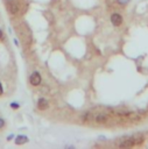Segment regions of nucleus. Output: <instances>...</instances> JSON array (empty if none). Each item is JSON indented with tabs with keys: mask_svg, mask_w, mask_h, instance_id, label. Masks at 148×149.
<instances>
[{
	"mask_svg": "<svg viewBox=\"0 0 148 149\" xmlns=\"http://www.w3.org/2000/svg\"><path fill=\"white\" fill-rule=\"evenodd\" d=\"M143 142H145V136L142 134L138 133V134H134L132 136H126L124 139H120L117 144L120 148H131L134 146H140Z\"/></svg>",
	"mask_w": 148,
	"mask_h": 149,
	"instance_id": "nucleus-1",
	"label": "nucleus"
},
{
	"mask_svg": "<svg viewBox=\"0 0 148 149\" xmlns=\"http://www.w3.org/2000/svg\"><path fill=\"white\" fill-rule=\"evenodd\" d=\"M84 119L86 121H95L98 124H103L108 120V115L105 112H87L84 115Z\"/></svg>",
	"mask_w": 148,
	"mask_h": 149,
	"instance_id": "nucleus-2",
	"label": "nucleus"
},
{
	"mask_svg": "<svg viewBox=\"0 0 148 149\" xmlns=\"http://www.w3.org/2000/svg\"><path fill=\"white\" fill-rule=\"evenodd\" d=\"M123 16L120 15V14H118V13H113L112 15H111V22H112V24L113 26H115V27H119V26H121V23H123Z\"/></svg>",
	"mask_w": 148,
	"mask_h": 149,
	"instance_id": "nucleus-3",
	"label": "nucleus"
},
{
	"mask_svg": "<svg viewBox=\"0 0 148 149\" xmlns=\"http://www.w3.org/2000/svg\"><path fill=\"white\" fill-rule=\"evenodd\" d=\"M41 80H42V78H41V75H40L39 72L32 73V75H31V78H29V82H31V84L34 85V86L40 85V84H41Z\"/></svg>",
	"mask_w": 148,
	"mask_h": 149,
	"instance_id": "nucleus-4",
	"label": "nucleus"
},
{
	"mask_svg": "<svg viewBox=\"0 0 148 149\" xmlns=\"http://www.w3.org/2000/svg\"><path fill=\"white\" fill-rule=\"evenodd\" d=\"M8 11H10L12 14H14V13H16V12L19 11V5H18L16 3H14V0H13V1H10Z\"/></svg>",
	"mask_w": 148,
	"mask_h": 149,
	"instance_id": "nucleus-5",
	"label": "nucleus"
},
{
	"mask_svg": "<svg viewBox=\"0 0 148 149\" xmlns=\"http://www.w3.org/2000/svg\"><path fill=\"white\" fill-rule=\"evenodd\" d=\"M38 107H39V110H41V111L47 110V107H48V101H47L46 99L41 98V99L39 100V103H38Z\"/></svg>",
	"mask_w": 148,
	"mask_h": 149,
	"instance_id": "nucleus-6",
	"label": "nucleus"
},
{
	"mask_svg": "<svg viewBox=\"0 0 148 149\" xmlns=\"http://www.w3.org/2000/svg\"><path fill=\"white\" fill-rule=\"evenodd\" d=\"M25 142H27V137H26V136H19V137L16 139V141H15L16 144H22V143H25Z\"/></svg>",
	"mask_w": 148,
	"mask_h": 149,
	"instance_id": "nucleus-7",
	"label": "nucleus"
},
{
	"mask_svg": "<svg viewBox=\"0 0 148 149\" xmlns=\"http://www.w3.org/2000/svg\"><path fill=\"white\" fill-rule=\"evenodd\" d=\"M118 3H119L120 5H127L130 3V0H118Z\"/></svg>",
	"mask_w": 148,
	"mask_h": 149,
	"instance_id": "nucleus-8",
	"label": "nucleus"
},
{
	"mask_svg": "<svg viewBox=\"0 0 148 149\" xmlns=\"http://www.w3.org/2000/svg\"><path fill=\"white\" fill-rule=\"evenodd\" d=\"M4 125H5V121L3 120V119H0V128L4 127Z\"/></svg>",
	"mask_w": 148,
	"mask_h": 149,
	"instance_id": "nucleus-9",
	"label": "nucleus"
},
{
	"mask_svg": "<svg viewBox=\"0 0 148 149\" xmlns=\"http://www.w3.org/2000/svg\"><path fill=\"white\" fill-rule=\"evenodd\" d=\"M4 39V34H3V32L0 31V40H3Z\"/></svg>",
	"mask_w": 148,
	"mask_h": 149,
	"instance_id": "nucleus-10",
	"label": "nucleus"
},
{
	"mask_svg": "<svg viewBox=\"0 0 148 149\" xmlns=\"http://www.w3.org/2000/svg\"><path fill=\"white\" fill-rule=\"evenodd\" d=\"M12 107H13V108H18V107H19V105H16V104H12Z\"/></svg>",
	"mask_w": 148,
	"mask_h": 149,
	"instance_id": "nucleus-11",
	"label": "nucleus"
},
{
	"mask_svg": "<svg viewBox=\"0 0 148 149\" xmlns=\"http://www.w3.org/2000/svg\"><path fill=\"white\" fill-rule=\"evenodd\" d=\"M3 93V86H1V84H0V95Z\"/></svg>",
	"mask_w": 148,
	"mask_h": 149,
	"instance_id": "nucleus-12",
	"label": "nucleus"
},
{
	"mask_svg": "<svg viewBox=\"0 0 148 149\" xmlns=\"http://www.w3.org/2000/svg\"><path fill=\"white\" fill-rule=\"evenodd\" d=\"M7 1H13V0H7Z\"/></svg>",
	"mask_w": 148,
	"mask_h": 149,
	"instance_id": "nucleus-13",
	"label": "nucleus"
}]
</instances>
